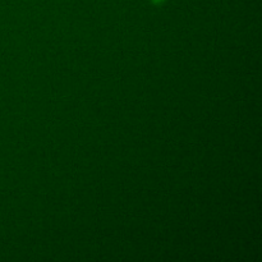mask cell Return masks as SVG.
Here are the masks:
<instances>
[{
  "instance_id": "6da1fadb",
  "label": "cell",
  "mask_w": 262,
  "mask_h": 262,
  "mask_svg": "<svg viewBox=\"0 0 262 262\" xmlns=\"http://www.w3.org/2000/svg\"><path fill=\"white\" fill-rule=\"evenodd\" d=\"M151 2H152L154 4H163V3L165 2V0H151Z\"/></svg>"
}]
</instances>
